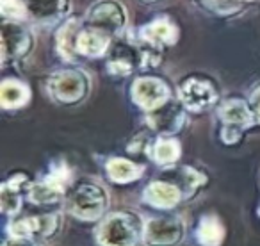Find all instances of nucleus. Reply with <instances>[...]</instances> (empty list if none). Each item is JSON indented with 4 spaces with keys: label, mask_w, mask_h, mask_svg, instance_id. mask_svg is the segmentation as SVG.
Segmentation results:
<instances>
[{
    "label": "nucleus",
    "mask_w": 260,
    "mask_h": 246,
    "mask_svg": "<svg viewBox=\"0 0 260 246\" xmlns=\"http://www.w3.org/2000/svg\"><path fill=\"white\" fill-rule=\"evenodd\" d=\"M86 25L104 30L112 38H119L126 30L128 15L119 0H98L87 9Z\"/></svg>",
    "instance_id": "f257e3e1"
},
{
    "label": "nucleus",
    "mask_w": 260,
    "mask_h": 246,
    "mask_svg": "<svg viewBox=\"0 0 260 246\" xmlns=\"http://www.w3.org/2000/svg\"><path fill=\"white\" fill-rule=\"evenodd\" d=\"M109 205V196L102 188L93 184L80 186L70 200V212L84 221L100 220Z\"/></svg>",
    "instance_id": "f03ea898"
},
{
    "label": "nucleus",
    "mask_w": 260,
    "mask_h": 246,
    "mask_svg": "<svg viewBox=\"0 0 260 246\" xmlns=\"http://www.w3.org/2000/svg\"><path fill=\"white\" fill-rule=\"evenodd\" d=\"M219 118L223 119V141L228 145L239 141L242 131L256 121L251 107H248L242 100L224 102L219 109Z\"/></svg>",
    "instance_id": "7ed1b4c3"
},
{
    "label": "nucleus",
    "mask_w": 260,
    "mask_h": 246,
    "mask_svg": "<svg viewBox=\"0 0 260 246\" xmlns=\"http://www.w3.org/2000/svg\"><path fill=\"white\" fill-rule=\"evenodd\" d=\"M72 182V173L64 163L52 166V173L45 180L29 189V200L32 203H54L62 198L66 186Z\"/></svg>",
    "instance_id": "20e7f679"
},
{
    "label": "nucleus",
    "mask_w": 260,
    "mask_h": 246,
    "mask_svg": "<svg viewBox=\"0 0 260 246\" xmlns=\"http://www.w3.org/2000/svg\"><path fill=\"white\" fill-rule=\"evenodd\" d=\"M96 239L100 246H134L138 232L125 214H111L96 228Z\"/></svg>",
    "instance_id": "39448f33"
},
{
    "label": "nucleus",
    "mask_w": 260,
    "mask_h": 246,
    "mask_svg": "<svg viewBox=\"0 0 260 246\" xmlns=\"http://www.w3.org/2000/svg\"><path fill=\"white\" fill-rule=\"evenodd\" d=\"M32 47V33L22 22L4 20L2 23V61H16Z\"/></svg>",
    "instance_id": "423d86ee"
},
{
    "label": "nucleus",
    "mask_w": 260,
    "mask_h": 246,
    "mask_svg": "<svg viewBox=\"0 0 260 246\" xmlns=\"http://www.w3.org/2000/svg\"><path fill=\"white\" fill-rule=\"evenodd\" d=\"M87 79L80 72L75 70H64L57 72L48 80V91L57 102L62 104H73L79 102L86 95Z\"/></svg>",
    "instance_id": "0eeeda50"
},
{
    "label": "nucleus",
    "mask_w": 260,
    "mask_h": 246,
    "mask_svg": "<svg viewBox=\"0 0 260 246\" xmlns=\"http://www.w3.org/2000/svg\"><path fill=\"white\" fill-rule=\"evenodd\" d=\"M132 100L145 111H155L171 100L166 82L155 77H139L132 84Z\"/></svg>",
    "instance_id": "6e6552de"
},
{
    "label": "nucleus",
    "mask_w": 260,
    "mask_h": 246,
    "mask_svg": "<svg viewBox=\"0 0 260 246\" xmlns=\"http://www.w3.org/2000/svg\"><path fill=\"white\" fill-rule=\"evenodd\" d=\"M184 234V225L178 218H152L145 225L143 242L146 246H171L177 244Z\"/></svg>",
    "instance_id": "1a4fd4ad"
},
{
    "label": "nucleus",
    "mask_w": 260,
    "mask_h": 246,
    "mask_svg": "<svg viewBox=\"0 0 260 246\" xmlns=\"http://www.w3.org/2000/svg\"><path fill=\"white\" fill-rule=\"evenodd\" d=\"M180 98L191 111H203L216 104L217 93L212 82L202 77H189L180 84Z\"/></svg>",
    "instance_id": "9d476101"
},
{
    "label": "nucleus",
    "mask_w": 260,
    "mask_h": 246,
    "mask_svg": "<svg viewBox=\"0 0 260 246\" xmlns=\"http://www.w3.org/2000/svg\"><path fill=\"white\" fill-rule=\"evenodd\" d=\"M111 55L107 59V70L114 77H126L134 72L138 66L145 63L143 47H136L130 43H118L116 47L109 48Z\"/></svg>",
    "instance_id": "9b49d317"
},
{
    "label": "nucleus",
    "mask_w": 260,
    "mask_h": 246,
    "mask_svg": "<svg viewBox=\"0 0 260 246\" xmlns=\"http://www.w3.org/2000/svg\"><path fill=\"white\" fill-rule=\"evenodd\" d=\"M139 41L143 45H148V47L160 50L162 47H171V45L177 43L178 29L170 18L159 16V18L152 20L150 23L139 29Z\"/></svg>",
    "instance_id": "f8f14e48"
},
{
    "label": "nucleus",
    "mask_w": 260,
    "mask_h": 246,
    "mask_svg": "<svg viewBox=\"0 0 260 246\" xmlns=\"http://www.w3.org/2000/svg\"><path fill=\"white\" fill-rule=\"evenodd\" d=\"M112 43V36L94 27L87 25L80 29L75 40V52L84 57H102L109 52Z\"/></svg>",
    "instance_id": "ddd939ff"
},
{
    "label": "nucleus",
    "mask_w": 260,
    "mask_h": 246,
    "mask_svg": "<svg viewBox=\"0 0 260 246\" xmlns=\"http://www.w3.org/2000/svg\"><path fill=\"white\" fill-rule=\"evenodd\" d=\"M70 11V0H27L29 18L38 23L50 25L66 16Z\"/></svg>",
    "instance_id": "4468645a"
},
{
    "label": "nucleus",
    "mask_w": 260,
    "mask_h": 246,
    "mask_svg": "<svg viewBox=\"0 0 260 246\" xmlns=\"http://www.w3.org/2000/svg\"><path fill=\"white\" fill-rule=\"evenodd\" d=\"M182 191L170 180H157L152 182L148 188L145 189V200L148 205L157 207V209H170L175 207L182 200Z\"/></svg>",
    "instance_id": "2eb2a0df"
},
{
    "label": "nucleus",
    "mask_w": 260,
    "mask_h": 246,
    "mask_svg": "<svg viewBox=\"0 0 260 246\" xmlns=\"http://www.w3.org/2000/svg\"><path fill=\"white\" fill-rule=\"evenodd\" d=\"M57 227V216H38L23 218L9 223V235L11 237H30L34 234L50 235Z\"/></svg>",
    "instance_id": "dca6fc26"
},
{
    "label": "nucleus",
    "mask_w": 260,
    "mask_h": 246,
    "mask_svg": "<svg viewBox=\"0 0 260 246\" xmlns=\"http://www.w3.org/2000/svg\"><path fill=\"white\" fill-rule=\"evenodd\" d=\"M146 119H148L150 127L159 132V134H171V132H175L182 125L184 114L175 105V102L170 100L162 107L155 109V111H150Z\"/></svg>",
    "instance_id": "f3484780"
},
{
    "label": "nucleus",
    "mask_w": 260,
    "mask_h": 246,
    "mask_svg": "<svg viewBox=\"0 0 260 246\" xmlns=\"http://www.w3.org/2000/svg\"><path fill=\"white\" fill-rule=\"evenodd\" d=\"M80 30L79 18H68L55 34V48L64 61H75V40Z\"/></svg>",
    "instance_id": "a211bd4d"
},
{
    "label": "nucleus",
    "mask_w": 260,
    "mask_h": 246,
    "mask_svg": "<svg viewBox=\"0 0 260 246\" xmlns=\"http://www.w3.org/2000/svg\"><path fill=\"white\" fill-rule=\"evenodd\" d=\"M27 186V180L23 175H16V177L9 178L8 182L2 184V191H0V203H2V212L4 214H16L22 205V189Z\"/></svg>",
    "instance_id": "6ab92c4d"
},
{
    "label": "nucleus",
    "mask_w": 260,
    "mask_h": 246,
    "mask_svg": "<svg viewBox=\"0 0 260 246\" xmlns=\"http://www.w3.org/2000/svg\"><path fill=\"white\" fill-rule=\"evenodd\" d=\"M30 93L29 87L23 82L15 79H6L0 86V102L6 109H15L22 107L29 102Z\"/></svg>",
    "instance_id": "aec40b11"
},
{
    "label": "nucleus",
    "mask_w": 260,
    "mask_h": 246,
    "mask_svg": "<svg viewBox=\"0 0 260 246\" xmlns=\"http://www.w3.org/2000/svg\"><path fill=\"white\" fill-rule=\"evenodd\" d=\"M145 168L139 166V164L130 163L126 159H111L107 163V173L111 177L112 182H118V184H126V182H134L138 180L143 175Z\"/></svg>",
    "instance_id": "412c9836"
},
{
    "label": "nucleus",
    "mask_w": 260,
    "mask_h": 246,
    "mask_svg": "<svg viewBox=\"0 0 260 246\" xmlns=\"http://www.w3.org/2000/svg\"><path fill=\"white\" fill-rule=\"evenodd\" d=\"M196 239L202 246H219L224 239V227L216 216H205L200 221Z\"/></svg>",
    "instance_id": "4be33fe9"
},
{
    "label": "nucleus",
    "mask_w": 260,
    "mask_h": 246,
    "mask_svg": "<svg viewBox=\"0 0 260 246\" xmlns=\"http://www.w3.org/2000/svg\"><path fill=\"white\" fill-rule=\"evenodd\" d=\"M170 175H173V184L180 189L182 195H185V191L189 195V193H192V189H196L200 184L205 182V177L192 168H177V170L170 171Z\"/></svg>",
    "instance_id": "5701e85b"
},
{
    "label": "nucleus",
    "mask_w": 260,
    "mask_h": 246,
    "mask_svg": "<svg viewBox=\"0 0 260 246\" xmlns=\"http://www.w3.org/2000/svg\"><path fill=\"white\" fill-rule=\"evenodd\" d=\"M157 164H171L180 157V145L175 139H159L150 152Z\"/></svg>",
    "instance_id": "b1692460"
},
{
    "label": "nucleus",
    "mask_w": 260,
    "mask_h": 246,
    "mask_svg": "<svg viewBox=\"0 0 260 246\" xmlns=\"http://www.w3.org/2000/svg\"><path fill=\"white\" fill-rule=\"evenodd\" d=\"M0 11L6 20H15V22H22L29 16L27 2L23 0H0Z\"/></svg>",
    "instance_id": "393cba45"
},
{
    "label": "nucleus",
    "mask_w": 260,
    "mask_h": 246,
    "mask_svg": "<svg viewBox=\"0 0 260 246\" xmlns=\"http://www.w3.org/2000/svg\"><path fill=\"white\" fill-rule=\"evenodd\" d=\"M200 2L216 13L230 15V13H235L241 8L242 2H253V0H200Z\"/></svg>",
    "instance_id": "a878e982"
},
{
    "label": "nucleus",
    "mask_w": 260,
    "mask_h": 246,
    "mask_svg": "<svg viewBox=\"0 0 260 246\" xmlns=\"http://www.w3.org/2000/svg\"><path fill=\"white\" fill-rule=\"evenodd\" d=\"M249 104H251V111H253V116L255 119L260 123V86L253 91L251 98H249Z\"/></svg>",
    "instance_id": "bb28decb"
},
{
    "label": "nucleus",
    "mask_w": 260,
    "mask_h": 246,
    "mask_svg": "<svg viewBox=\"0 0 260 246\" xmlns=\"http://www.w3.org/2000/svg\"><path fill=\"white\" fill-rule=\"evenodd\" d=\"M4 246H36L29 237H9Z\"/></svg>",
    "instance_id": "cd10ccee"
},
{
    "label": "nucleus",
    "mask_w": 260,
    "mask_h": 246,
    "mask_svg": "<svg viewBox=\"0 0 260 246\" xmlns=\"http://www.w3.org/2000/svg\"><path fill=\"white\" fill-rule=\"evenodd\" d=\"M258 214H260V210H258Z\"/></svg>",
    "instance_id": "c85d7f7f"
}]
</instances>
